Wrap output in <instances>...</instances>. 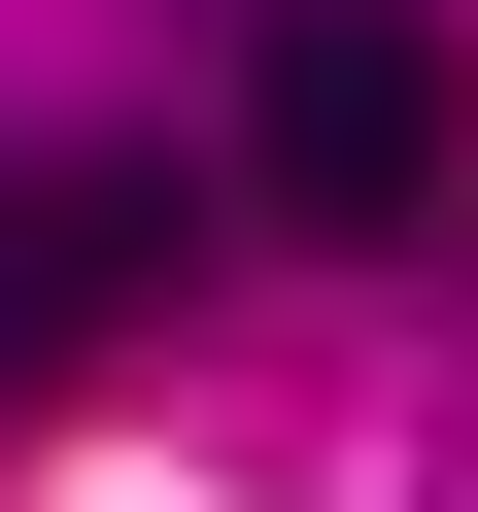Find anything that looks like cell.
Masks as SVG:
<instances>
[{
	"label": "cell",
	"mask_w": 478,
	"mask_h": 512,
	"mask_svg": "<svg viewBox=\"0 0 478 512\" xmlns=\"http://www.w3.org/2000/svg\"><path fill=\"white\" fill-rule=\"evenodd\" d=\"M171 274H205V205L103 171V137H35V171H0V410L103 376V342H171Z\"/></svg>",
	"instance_id": "obj_2"
},
{
	"label": "cell",
	"mask_w": 478,
	"mask_h": 512,
	"mask_svg": "<svg viewBox=\"0 0 478 512\" xmlns=\"http://www.w3.org/2000/svg\"><path fill=\"white\" fill-rule=\"evenodd\" d=\"M239 171H274L308 239H444V171H478L444 0H274V35H239Z\"/></svg>",
	"instance_id": "obj_1"
}]
</instances>
